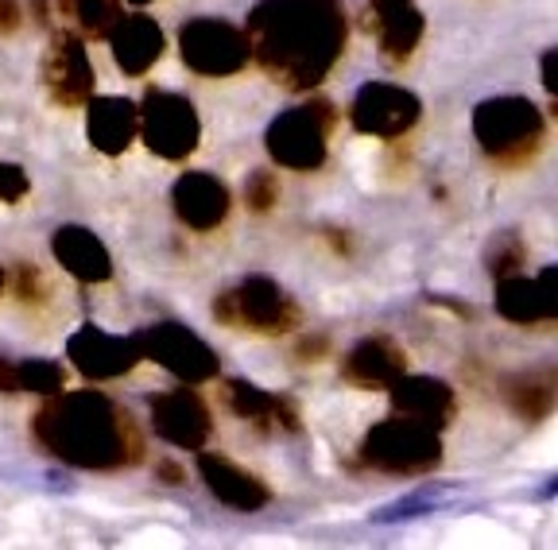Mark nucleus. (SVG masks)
<instances>
[{
  "mask_svg": "<svg viewBox=\"0 0 558 550\" xmlns=\"http://www.w3.org/2000/svg\"><path fill=\"white\" fill-rule=\"evenodd\" d=\"M248 54L288 89H314L345 51L341 0H260L248 12Z\"/></svg>",
  "mask_w": 558,
  "mask_h": 550,
  "instance_id": "f257e3e1",
  "label": "nucleus"
},
{
  "mask_svg": "<svg viewBox=\"0 0 558 550\" xmlns=\"http://www.w3.org/2000/svg\"><path fill=\"white\" fill-rule=\"evenodd\" d=\"M35 442L74 469L113 473L144 457V438L129 411L101 392H54L32 419Z\"/></svg>",
  "mask_w": 558,
  "mask_h": 550,
  "instance_id": "f03ea898",
  "label": "nucleus"
},
{
  "mask_svg": "<svg viewBox=\"0 0 558 550\" xmlns=\"http://www.w3.org/2000/svg\"><path fill=\"white\" fill-rule=\"evenodd\" d=\"M473 136L488 159L520 167L543 148V117L527 97H488L473 113Z\"/></svg>",
  "mask_w": 558,
  "mask_h": 550,
  "instance_id": "7ed1b4c3",
  "label": "nucleus"
},
{
  "mask_svg": "<svg viewBox=\"0 0 558 550\" xmlns=\"http://www.w3.org/2000/svg\"><path fill=\"white\" fill-rule=\"evenodd\" d=\"M442 462V442L438 430L427 423H415L408 415L376 423L361 442V465L396 477H415V473H435Z\"/></svg>",
  "mask_w": 558,
  "mask_h": 550,
  "instance_id": "20e7f679",
  "label": "nucleus"
},
{
  "mask_svg": "<svg viewBox=\"0 0 558 550\" xmlns=\"http://www.w3.org/2000/svg\"><path fill=\"white\" fill-rule=\"evenodd\" d=\"M214 318L226 330H248V333H264V338H279V333H291L303 322V310H299V303L279 283L253 276V280L236 283V288L221 291L214 298Z\"/></svg>",
  "mask_w": 558,
  "mask_h": 550,
  "instance_id": "39448f33",
  "label": "nucleus"
},
{
  "mask_svg": "<svg viewBox=\"0 0 558 550\" xmlns=\"http://www.w3.org/2000/svg\"><path fill=\"white\" fill-rule=\"evenodd\" d=\"M333 121H338V113L323 97L279 113L268 129V140H264L268 156L279 167H288V171H318L326 163V144H330Z\"/></svg>",
  "mask_w": 558,
  "mask_h": 550,
  "instance_id": "423d86ee",
  "label": "nucleus"
},
{
  "mask_svg": "<svg viewBox=\"0 0 558 550\" xmlns=\"http://www.w3.org/2000/svg\"><path fill=\"white\" fill-rule=\"evenodd\" d=\"M136 113H140V136H144V144L159 159L183 163L186 156H194L202 124L191 106V97L167 94V89H148V97H144V106Z\"/></svg>",
  "mask_w": 558,
  "mask_h": 550,
  "instance_id": "0eeeda50",
  "label": "nucleus"
},
{
  "mask_svg": "<svg viewBox=\"0 0 558 550\" xmlns=\"http://www.w3.org/2000/svg\"><path fill=\"white\" fill-rule=\"evenodd\" d=\"M179 54L202 78H233L248 62V36L229 20L198 16L179 32Z\"/></svg>",
  "mask_w": 558,
  "mask_h": 550,
  "instance_id": "6e6552de",
  "label": "nucleus"
},
{
  "mask_svg": "<svg viewBox=\"0 0 558 550\" xmlns=\"http://www.w3.org/2000/svg\"><path fill=\"white\" fill-rule=\"evenodd\" d=\"M132 341L140 345V357H151L183 384H206L218 376V353L179 322H156Z\"/></svg>",
  "mask_w": 558,
  "mask_h": 550,
  "instance_id": "1a4fd4ad",
  "label": "nucleus"
},
{
  "mask_svg": "<svg viewBox=\"0 0 558 550\" xmlns=\"http://www.w3.org/2000/svg\"><path fill=\"white\" fill-rule=\"evenodd\" d=\"M418 113H423L418 97L403 86H392V82H368L349 106L353 129L361 136H380V140H396V136L411 132Z\"/></svg>",
  "mask_w": 558,
  "mask_h": 550,
  "instance_id": "9d476101",
  "label": "nucleus"
},
{
  "mask_svg": "<svg viewBox=\"0 0 558 550\" xmlns=\"http://www.w3.org/2000/svg\"><path fill=\"white\" fill-rule=\"evenodd\" d=\"M44 86L59 109H78L94 97V66L78 36L70 32L51 36L44 51Z\"/></svg>",
  "mask_w": 558,
  "mask_h": 550,
  "instance_id": "9b49d317",
  "label": "nucleus"
},
{
  "mask_svg": "<svg viewBox=\"0 0 558 550\" xmlns=\"http://www.w3.org/2000/svg\"><path fill=\"white\" fill-rule=\"evenodd\" d=\"M151 411V427L163 442L183 445V450H202L214 435V419H209V407L191 392V388H171V392H159L148 400Z\"/></svg>",
  "mask_w": 558,
  "mask_h": 550,
  "instance_id": "f8f14e48",
  "label": "nucleus"
},
{
  "mask_svg": "<svg viewBox=\"0 0 558 550\" xmlns=\"http://www.w3.org/2000/svg\"><path fill=\"white\" fill-rule=\"evenodd\" d=\"M66 353L86 380H117L129 376L140 365V345L132 338H113V333L97 330V326H82L74 338L66 341Z\"/></svg>",
  "mask_w": 558,
  "mask_h": 550,
  "instance_id": "ddd939ff",
  "label": "nucleus"
},
{
  "mask_svg": "<svg viewBox=\"0 0 558 550\" xmlns=\"http://www.w3.org/2000/svg\"><path fill=\"white\" fill-rule=\"evenodd\" d=\"M497 310L512 326H543L558 318V291H555V268L539 271L535 280L527 276H505L497 280Z\"/></svg>",
  "mask_w": 558,
  "mask_h": 550,
  "instance_id": "4468645a",
  "label": "nucleus"
},
{
  "mask_svg": "<svg viewBox=\"0 0 558 550\" xmlns=\"http://www.w3.org/2000/svg\"><path fill=\"white\" fill-rule=\"evenodd\" d=\"M174 213L194 233H209L229 218V186L206 171H186L171 191Z\"/></svg>",
  "mask_w": 558,
  "mask_h": 550,
  "instance_id": "2eb2a0df",
  "label": "nucleus"
},
{
  "mask_svg": "<svg viewBox=\"0 0 558 550\" xmlns=\"http://www.w3.org/2000/svg\"><path fill=\"white\" fill-rule=\"evenodd\" d=\"M403 372H408V357H403V350L392 338L357 341V345L345 353V360H341V376H345L353 388H365V392L392 388Z\"/></svg>",
  "mask_w": 558,
  "mask_h": 550,
  "instance_id": "dca6fc26",
  "label": "nucleus"
},
{
  "mask_svg": "<svg viewBox=\"0 0 558 550\" xmlns=\"http://www.w3.org/2000/svg\"><path fill=\"white\" fill-rule=\"evenodd\" d=\"M368 32H376L384 59L408 62L423 39V12L415 0H373L368 4Z\"/></svg>",
  "mask_w": 558,
  "mask_h": 550,
  "instance_id": "f3484780",
  "label": "nucleus"
},
{
  "mask_svg": "<svg viewBox=\"0 0 558 550\" xmlns=\"http://www.w3.org/2000/svg\"><path fill=\"white\" fill-rule=\"evenodd\" d=\"M221 400H226V407L233 411L236 419L253 423V427H260V430H291V435H295V430L303 427L295 400L271 395V392H264V388L248 384V380H226Z\"/></svg>",
  "mask_w": 558,
  "mask_h": 550,
  "instance_id": "a211bd4d",
  "label": "nucleus"
},
{
  "mask_svg": "<svg viewBox=\"0 0 558 550\" xmlns=\"http://www.w3.org/2000/svg\"><path fill=\"white\" fill-rule=\"evenodd\" d=\"M109 47H113V62L121 66V74L140 78L163 59V27L151 16H144V12L121 16L113 32H109Z\"/></svg>",
  "mask_w": 558,
  "mask_h": 550,
  "instance_id": "6ab92c4d",
  "label": "nucleus"
},
{
  "mask_svg": "<svg viewBox=\"0 0 558 550\" xmlns=\"http://www.w3.org/2000/svg\"><path fill=\"white\" fill-rule=\"evenodd\" d=\"M198 473L206 480V489L221 500V504L236 508V512H260L268 508L271 489L260 477H253L248 469L233 465L221 454H198Z\"/></svg>",
  "mask_w": 558,
  "mask_h": 550,
  "instance_id": "aec40b11",
  "label": "nucleus"
},
{
  "mask_svg": "<svg viewBox=\"0 0 558 550\" xmlns=\"http://www.w3.org/2000/svg\"><path fill=\"white\" fill-rule=\"evenodd\" d=\"M388 392H392L396 415H408V419L427 423V427H435V430H442L446 423L453 419V407H458L450 384H442V380H435V376L403 372Z\"/></svg>",
  "mask_w": 558,
  "mask_h": 550,
  "instance_id": "412c9836",
  "label": "nucleus"
},
{
  "mask_svg": "<svg viewBox=\"0 0 558 550\" xmlns=\"http://www.w3.org/2000/svg\"><path fill=\"white\" fill-rule=\"evenodd\" d=\"M86 136L101 156H121L140 136V113L129 97H89Z\"/></svg>",
  "mask_w": 558,
  "mask_h": 550,
  "instance_id": "4be33fe9",
  "label": "nucleus"
},
{
  "mask_svg": "<svg viewBox=\"0 0 558 550\" xmlns=\"http://www.w3.org/2000/svg\"><path fill=\"white\" fill-rule=\"evenodd\" d=\"M51 253L62 268L82 283H105L113 276V260H109V248L97 241L89 229L82 225H62L51 236Z\"/></svg>",
  "mask_w": 558,
  "mask_h": 550,
  "instance_id": "5701e85b",
  "label": "nucleus"
},
{
  "mask_svg": "<svg viewBox=\"0 0 558 550\" xmlns=\"http://www.w3.org/2000/svg\"><path fill=\"white\" fill-rule=\"evenodd\" d=\"M66 384V368L54 360H9L0 357V392H39L54 395Z\"/></svg>",
  "mask_w": 558,
  "mask_h": 550,
  "instance_id": "b1692460",
  "label": "nucleus"
},
{
  "mask_svg": "<svg viewBox=\"0 0 558 550\" xmlns=\"http://www.w3.org/2000/svg\"><path fill=\"white\" fill-rule=\"evenodd\" d=\"M505 400L523 423H543L550 411H555V376L527 372V376H520V380H508Z\"/></svg>",
  "mask_w": 558,
  "mask_h": 550,
  "instance_id": "393cba45",
  "label": "nucleus"
},
{
  "mask_svg": "<svg viewBox=\"0 0 558 550\" xmlns=\"http://www.w3.org/2000/svg\"><path fill=\"white\" fill-rule=\"evenodd\" d=\"M59 9L94 39H109V32L117 27V20L124 16L121 0H62Z\"/></svg>",
  "mask_w": 558,
  "mask_h": 550,
  "instance_id": "a878e982",
  "label": "nucleus"
},
{
  "mask_svg": "<svg viewBox=\"0 0 558 550\" xmlns=\"http://www.w3.org/2000/svg\"><path fill=\"white\" fill-rule=\"evenodd\" d=\"M527 264V245L520 241V233H500L488 248V271L505 280V276H520Z\"/></svg>",
  "mask_w": 558,
  "mask_h": 550,
  "instance_id": "bb28decb",
  "label": "nucleus"
},
{
  "mask_svg": "<svg viewBox=\"0 0 558 550\" xmlns=\"http://www.w3.org/2000/svg\"><path fill=\"white\" fill-rule=\"evenodd\" d=\"M244 201H248V210L253 213H268L271 206L279 201V179L276 171H253L248 175V183H244Z\"/></svg>",
  "mask_w": 558,
  "mask_h": 550,
  "instance_id": "cd10ccee",
  "label": "nucleus"
},
{
  "mask_svg": "<svg viewBox=\"0 0 558 550\" xmlns=\"http://www.w3.org/2000/svg\"><path fill=\"white\" fill-rule=\"evenodd\" d=\"M27 175L24 167L16 163H0V201H20L27 194Z\"/></svg>",
  "mask_w": 558,
  "mask_h": 550,
  "instance_id": "c85d7f7f",
  "label": "nucleus"
},
{
  "mask_svg": "<svg viewBox=\"0 0 558 550\" xmlns=\"http://www.w3.org/2000/svg\"><path fill=\"white\" fill-rule=\"evenodd\" d=\"M16 298L20 303H44V276L27 264L16 268Z\"/></svg>",
  "mask_w": 558,
  "mask_h": 550,
  "instance_id": "c756f323",
  "label": "nucleus"
},
{
  "mask_svg": "<svg viewBox=\"0 0 558 550\" xmlns=\"http://www.w3.org/2000/svg\"><path fill=\"white\" fill-rule=\"evenodd\" d=\"M24 24V12H20L16 0H0V36H12Z\"/></svg>",
  "mask_w": 558,
  "mask_h": 550,
  "instance_id": "7c9ffc66",
  "label": "nucleus"
},
{
  "mask_svg": "<svg viewBox=\"0 0 558 550\" xmlns=\"http://www.w3.org/2000/svg\"><path fill=\"white\" fill-rule=\"evenodd\" d=\"M326 350H330V341H326V338H306V341H299L295 357L299 360H318Z\"/></svg>",
  "mask_w": 558,
  "mask_h": 550,
  "instance_id": "2f4dec72",
  "label": "nucleus"
},
{
  "mask_svg": "<svg viewBox=\"0 0 558 550\" xmlns=\"http://www.w3.org/2000/svg\"><path fill=\"white\" fill-rule=\"evenodd\" d=\"M555 62H558V51H547V54H543V86H547V94H550V97L558 94V82H555Z\"/></svg>",
  "mask_w": 558,
  "mask_h": 550,
  "instance_id": "473e14b6",
  "label": "nucleus"
},
{
  "mask_svg": "<svg viewBox=\"0 0 558 550\" xmlns=\"http://www.w3.org/2000/svg\"><path fill=\"white\" fill-rule=\"evenodd\" d=\"M156 473H159V480H163V485H183V469H179L174 462H159Z\"/></svg>",
  "mask_w": 558,
  "mask_h": 550,
  "instance_id": "72a5a7b5",
  "label": "nucleus"
},
{
  "mask_svg": "<svg viewBox=\"0 0 558 550\" xmlns=\"http://www.w3.org/2000/svg\"><path fill=\"white\" fill-rule=\"evenodd\" d=\"M0 291H4V271H0Z\"/></svg>",
  "mask_w": 558,
  "mask_h": 550,
  "instance_id": "f704fd0d",
  "label": "nucleus"
},
{
  "mask_svg": "<svg viewBox=\"0 0 558 550\" xmlns=\"http://www.w3.org/2000/svg\"><path fill=\"white\" fill-rule=\"evenodd\" d=\"M132 4H148V0H132Z\"/></svg>",
  "mask_w": 558,
  "mask_h": 550,
  "instance_id": "c9c22d12",
  "label": "nucleus"
},
{
  "mask_svg": "<svg viewBox=\"0 0 558 550\" xmlns=\"http://www.w3.org/2000/svg\"><path fill=\"white\" fill-rule=\"evenodd\" d=\"M59 4H62V0H59Z\"/></svg>",
  "mask_w": 558,
  "mask_h": 550,
  "instance_id": "e433bc0d",
  "label": "nucleus"
}]
</instances>
